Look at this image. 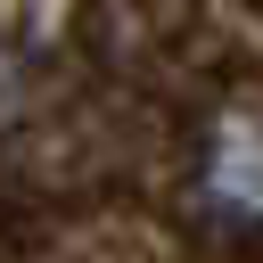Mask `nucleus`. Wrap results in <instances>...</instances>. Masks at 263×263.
<instances>
[{
	"instance_id": "nucleus-1",
	"label": "nucleus",
	"mask_w": 263,
	"mask_h": 263,
	"mask_svg": "<svg viewBox=\"0 0 263 263\" xmlns=\"http://www.w3.org/2000/svg\"><path fill=\"white\" fill-rule=\"evenodd\" d=\"M214 197L238 205V214H263V123H230L214 140Z\"/></svg>"
}]
</instances>
